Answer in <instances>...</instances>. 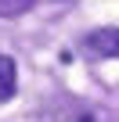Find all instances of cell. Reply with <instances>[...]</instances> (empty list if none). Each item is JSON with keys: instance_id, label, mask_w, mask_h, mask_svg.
<instances>
[{"instance_id": "6da1fadb", "label": "cell", "mask_w": 119, "mask_h": 122, "mask_svg": "<svg viewBox=\"0 0 119 122\" xmlns=\"http://www.w3.org/2000/svg\"><path fill=\"white\" fill-rule=\"evenodd\" d=\"M83 47L94 57H119V25H101L83 36Z\"/></svg>"}, {"instance_id": "7a4b0ae2", "label": "cell", "mask_w": 119, "mask_h": 122, "mask_svg": "<svg viewBox=\"0 0 119 122\" xmlns=\"http://www.w3.org/2000/svg\"><path fill=\"white\" fill-rule=\"evenodd\" d=\"M18 90V68L7 54H0V101H11Z\"/></svg>"}, {"instance_id": "3957f363", "label": "cell", "mask_w": 119, "mask_h": 122, "mask_svg": "<svg viewBox=\"0 0 119 122\" xmlns=\"http://www.w3.org/2000/svg\"><path fill=\"white\" fill-rule=\"evenodd\" d=\"M33 4H36V0H0V18H18V15H25Z\"/></svg>"}]
</instances>
